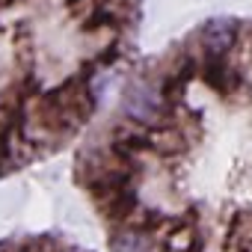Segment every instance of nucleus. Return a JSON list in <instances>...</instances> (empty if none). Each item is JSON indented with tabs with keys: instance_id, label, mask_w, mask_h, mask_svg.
Segmentation results:
<instances>
[{
	"instance_id": "1",
	"label": "nucleus",
	"mask_w": 252,
	"mask_h": 252,
	"mask_svg": "<svg viewBox=\"0 0 252 252\" xmlns=\"http://www.w3.org/2000/svg\"><path fill=\"white\" fill-rule=\"evenodd\" d=\"M125 107H128V113L134 119H143V122H152L158 116V95L146 86H134L128 92V98H125Z\"/></svg>"
},
{
	"instance_id": "2",
	"label": "nucleus",
	"mask_w": 252,
	"mask_h": 252,
	"mask_svg": "<svg viewBox=\"0 0 252 252\" xmlns=\"http://www.w3.org/2000/svg\"><path fill=\"white\" fill-rule=\"evenodd\" d=\"M6 155H9V149H6V140H0V169H3V163H6Z\"/></svg>"
}]
</instances>
